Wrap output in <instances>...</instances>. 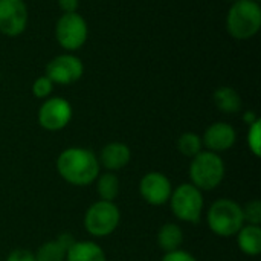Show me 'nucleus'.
Listing matches in <instances>:
<instances>
[{
  "label": "nucleus",
  "instance_id": "nucleus-1",
  "mask_svg": "<svg viewBox=\"0 0 261 261\" xmlns=\"http://www.w3.org/2000/svg\"><path fill=\"white\" fill-rule=\"evenodd\" d=\"M57 171L60 177L73 187H87L96 180L101 173L98 156L84 147H69L57 158Z\"/></svg>",
  "mask_w": 261,
  "mask_h": 261
},
{
  "label": "nucleus",
  "instance_id": "nucleus-2",
  "mask_svg": "<svg viewBox=\"0 0 261 261\" xmlns=\"http://www.w3.org/2000/svg\"><path fill=\"white\" fill-rule=\"evenodd\" d=\"M261 29V6L255 0H236L226 14V31L234 40L246 41Z\"/></svg>",
  "mask_w": 261,
  "mask_h": 261
},
{
  "label": "nucleus",
  "instance_id": "nucleus-3",
  "mask_svg": "<svg viewBox=\"0 0 261 261\" xmlns=\"http://www.w3.org/2000/svg\"><path fill=\"white\" fill-rule=\"evenodd\" d=\"M206 225L217 237H236L245 225L243 206L232 199H217L208 208Z\"/></svg>",
  "mask_w": 261,
  "mask_h": 261
},
{
  "label": "nucleus",
  "instance_id": "nucleus-4",
  "mask_svg": "<svg viewBox=\"0 0 261 261\" xmlns=\"http://www.w3.org/2000/svg\"><path fill=\"white\" fill-rule=\"evenodd\" d=\"M225 173L226 167L222 156L208 150H202L197 156H194L188 168L190 184L202 193L216 190L223 182Z\"/></svg>",
  "mask_w": 261,
  "mask_h": 261
},
{
  "label": "nucleus",
  "instance_id": "nucleus-5",
  "mask_svg": "<svg viewBox=\"0 0 261 261\" xmlns=\"http://www.w3.org/2000/svg\"><path fill=\"white\" fill-rule=\"evenodd\" d=\"M168 205L177 220L196 225L200 222L205 208L203 193L190 182L180 184L173 188Z\"/></svg>",
  "mask_w": 261,
  "mask_h": 261
},
{
  "label": "nucleus",
  "instance_id": "nucleus-6",
  "mask_svg": "<svg viewBox=\"0 0 261 261\" xmlns=\"http://www.w3.org/2000/svg\"><path fill=\"white\" fill-rule=\"evenodd\" d=\"M121 223V210L115 202L96 200L84 213L83 225L89 236L104 239L112 236Z\"/></svg>",
  "mask_w": 261,
  "mask_h": 261
},
{
  "label": "nucleus",
  "instance_id": "nucleus-7",
  "mask_svg": "<svg viewBox=\"0 0 261 261\" xmlns=\"http://www.w3.org/2000/svg\"><path fill=\"white\" fill-rule=\"evenodd\" d=\"M54 35L58 46L64 52L80 50L89 38V24L80 12L61 14L54 28Z\"/></svg>",
  "mask_w": 261,
  "mask_h": 261
},
{
  "label": "nucleus",
  "instance_id": "nucleus-8",
  "mask_svg": "<svg viewBox=\"0 0 261 261\" xmlns=\"http://www.w3.org/2000/svg\"><path fill=\"white\" fill-rule=\"evenodd\" d=\"M73 116L72 104L61 96H49L43 99L37 112V122L46 132H61Z\"/></svg>",
  "mask_w": 261,
  "mask_h": 261
},
{
  "label": "nucleus",
  "instance_id": "nucleus-9",
  "mask_svg": "<svg viewBox=\"0 0 261 261\" xmlns=\"http://www.w3.org/2000/svg\"><path fill=\"white\" fill-rule=\"evenodd\" d=\"M44 75L57 86H72L83 78L84 63L75 54L64 52L54 57L46 64Z\"/></svg>",
  "mask_w": 261,
  "mask_h": 261
},
{
  "label": "nucleus",
  "instance_id": "nucleus-10",
  "mask_svg": "<svg viewBox=\"0 0 261 261\" xmlns=\"http://www.w3.org/2000/svg\"><path fill=\"white\" fill-rule=\"evenodd\" d=\"M29 23V9L24 0H0V34L9 38L20 37Z\"/></svg>",
  "mask_w": 261,
  "mask_h": 261
},
{
  "label": "nucleus",
  "instance_id": "nucleus-11",
  "mask_svg": "<svg viewBox=\"0 0 261 261\" xmlns=\"http://www.w3.org/2000/svg\"><path fill=\"white\" fill-rule=\"evenodd\" d=\"M173 193V184L167 174L150 171L139 180V194L151 206H164L168 203Z\"/></svg>",
  "mask_w": 261,
  "mask_h": 261
},
{
  "label": "nucleus",
  "instance_id": "nucleus-12",
  "mask_svg": "<svg viewBox=\"0 0 261 261\" xmlns=\"http://www.w3.org/2000/svg\"><path fill=\"white\" fill-rule=\"evenodd\" d=\"M236 141H237L236 128L229 122H225V121H217V122L208 125L202 135L203 147L208 151H213L217 154L231 150L234 147Z\"/></svg>",
  "mask_w": 261,
  "mask_h": 261
},
{
  "label": "nucleus",
  "instance_id": "nucleus-13",
  "mask_svg": "<svg viewBox=\"0 0 261 261\" xmlns=\"http://www.w3.org/2000/svg\"><path fill=\"white\" fill-rule=\"evenodd\" d=\"M130 159H132L130 147L119 141L106 144L101 148V153L98 156L101 168H106L107 171H112V173L125 168L130 164Z\"/></svg>",
  "mask_w": 261,
  "mask_h": 261
},
{
  "label": "nucleus",
  "instance_id": "nucleus-14",
  "mask_svg": "<svg viewBox=\"0 0 261 261\" xmlns=\"http://www.w3.org/2000/svg\"><path fill=\"white\" fill-rule=\"evenodd\" d=\"M76 240L73 239L72 234L63 232L60 234L55 240H49L43 243L35 254L37 261H66V254L70 249V246Z\"/></svg>",
  "mask_w": 261,
  "mask_h": 261
},
{
  "label": "nucleus",
  "instance_id": "nucleus-15",
  "mask_svg": "<svg viewBox=\"0 0 261 261\" xmlns=\"http://www.w3.org/2000/svg\"><path fill=\"white\" fill-rule=\"evenodd\" d=\"M66 261H107V257L96 242L76 240L67 251Z\"/></svg>",
  "mask_w": 261,
  "mask_h": 261
},
{
  "label": "nucleus",
  "instance_id": "nucleus-16",
  "mask_svg": "<svg viewBox=\"0 0 261 261\" xmlns=\"http://www.w3.org/2000/svg\"><path fill=\"white\" fill-rule=\"evenodd\" d=\"M213 102L222 113H226V115H236L243 107L240 93L231 86L217 87L213 93Z\"/></svg>",
  "mask_w": 261,
  "mask_h": 261
},
{
  "label": "nucleus",
  "instance_id": "nucleus-17",
  "mask_svg": "<svg viewBox=\"0 0 261 261\" xmlns=\"http://www.w3.org/2000/svg\"><path fill=\"white\" fill-rule=\"evenodd\" d=\"M239 249L248 257H258L261 254V228L255 225H243L236 234Z\"/></svg>",
  "mask_w": 261,
  "mask_h": 261
},
{
  "label": "nucleus",
  "instance_id": "nucleus-18",
  "mask_svg": "<svg viewBox=\"0 0 261 261\" xmlns=\"http://www.w3.org/2000/svg\"><path fill=\"white\" fill-rule=\"evenodd\" d=\"M158 246L159 249L165 252H173L176 249H180L184 243V231L176 223H165L158 231Z\"/></svg>",
  "mask_w": 261,
  "mask_h": 261
},
{
  "label": "nucleus",
  "instance_id": "nucleus-19",
  "mask_svg": "<svg viewBox=\"0 0 261 261\" xmlns=\"http://www.w3.org/2000/svg\"><path fill=\"white\" fill-rule=\"evenodd\" d=\"M95 182H96V193H98L99 200H106V202L116 200L121 191V182L115 173L112 171L99 173Z\"/></svg>",
  "mask_w": 261,
  "mask_h": 261
},
{
  "label": "nucleus",
  "instance_id": "nucleus-20",
  "mask_svg": "<svg viewBox=\"0 0 261 261\" xmlns=\"http://www.w3.org/2000/svg\"><path fill=\"white\" fill-rule=\"evenodd\" d=\"M177 150L180 151L182 156L193 159L203 150V142L202 136L194 133V132H185L179 136L177 139Z\"/></svg>",
  "mask_w": 261,
  "mask_h": 261
},
{
  "label": "nucleus",
  "instance_id": "nucleus-21",
  "mask_svg": "<svg viewBox=\"0 0 261 261\" xmlns=\"http://www.w3.org/2000/svg\"><path fill=\"white\" fill-rule=\"evenodd\" d=\"M54 87H55V84L46 75H41V76H37L34 80L31 90H32V95L37 99H46V98L52 96Z\"/></svg>",
  "mask_w": 261,
  "mask_h": 261
},
{
  "label": "nucleus",
  "instance_id": "nucleus-22",
  "mask_svg": "<svg viewBox=\"0 0 261 261\" xmlns=\"http://www.w3.org/2000/svg\"><path fill=\"white\" fill-rule=\"evenodd\" d=\"M248 147L251 150V153L255 156V158H260L261 156V121H255L254 124L248 125Z\"/></svg>",
  "mask_w": 261,
  "mask_h": 261
},
{
  "label": "nucleus",
  "instance_id": "nucleus-23",
  "mask_svg": "<svg viewBox=\"0 0 261 261\" xmlns=\"http://www.w3.org/2000/svg\"><path fill=\"white\" fill-rule=\"evenodd\" d=\"M243 217L246 225H261V202L260 200H251L243 206Z\"/></svg>",
  "mask_w": 261,
  "mask_h": 261
},
{
  "label": "nucleus",
  "instance_id": "nucleus-24",
  "mask_svg": "<svg viewBox=\"0 0 261 261\" xmlns=\"http://www.w3.org/2000/svg\"><path fill=\"white\" fill-rule=\"evenodd\" d=\"M6 261H37L35 260V254L31 252L29 249H24V248H17V249H12L9 254H8V258Z\"/></svg>",
  "mask_w": 261,
  "mask_h": 261
},
{
  "label": "nucleus",
  "instance_id": "nucleus-25",
  "mask_svg": "<svg viewBox=\"0 0 261 261\" xmlns=\"http://www.w3.org/2000/svg\"><path fill=\"white\" fill-rule=\"evenodd\" d=\"M161 261H197V258L184 249H176L173 252H165Z\"/></svg>",
  "mask_w": 261,
  "mask_h": 261
},
{
  "label": "nucleus",
  "instance_id": "nucleus-26",
  "mask_svg": "<svg viewBox=\"0 0 261 261\" xmlns=\"http://www.w3.org/2000/svg\"><path fill=\"white\" fill-rule=\"evenodd\" d=\"M58 8L61 9L63 14L78 12L80 0H58Z\"/></svg>",
  "mask_w": 261,
  "mask_h": 261
},
{
  "label": "nucleus",
  "instance_id": "nucleus-27",
  "mask_svg": "<svg viewBox=\"0 0 261 261\" xmlns=\"http://www.w3.org/2000/svg\"><path fill=\"white\" fill-rule=\"evenodd\" d=\"M258 119H260V118L257 116V113H255L254 110H248V112H245V115H243V122L248 124V125L254 124V122L258 121Z\"/></svg>",
  "mask_w": 261,
  "mask_h": 261
},
{
  "label": "nucleus",
  "instance_id": "nucleus-28",
  "mask_svg": "<svg viewBox=\"0 0 261 261\" xmlns=\"http://www.w3.org/2000/svg\"><path fill=\"white\" fill-rule=\"evenodd\" d=\"M229 2H231V3H234V2H236V0H229Z\"/></svg>",
  "mask_w": 261,
  "mask_h": 261
},
{
  "label": "nucleus",
  "instance_id": "nucleus-29",
  "mask_svg": "<svg viewBox=\"0 0 261 261\" xmlns=\"http://www.w3.org/2000/svg\"><path fill=\"white\" fill-rule=\"evenodd\" d=\"M255 2H260V0H255Z\"/></svg>",
  "mask_w": 261,
  "mask_h": 261
}]
</instances>
